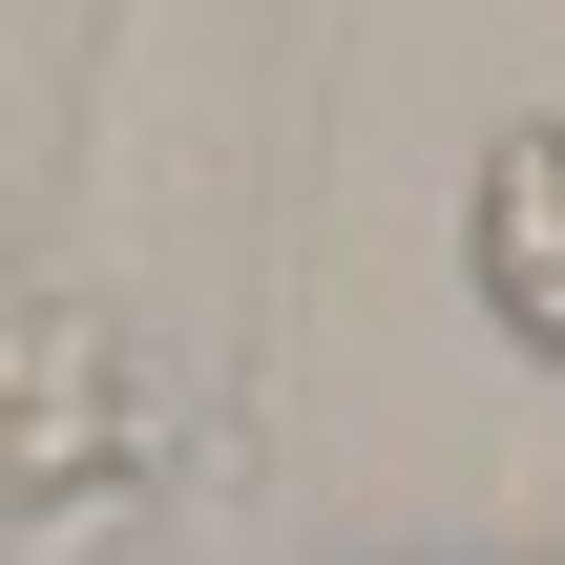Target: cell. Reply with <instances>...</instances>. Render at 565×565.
<instances>
[{
    "instance_id": "cell-1",
    "label": "cell",
    "mask_w": 565,
    "mask_h": 565,
    "mask_svg": "<svg viewBox=\"0 0 565 565\" xmlns=\"http://www.w3.org/2000/svg\"><path fill=\"white\" fill-rule=\"evenodd\" d=\"M461 294L565 377V105L482 126V168H461Z\"/></svg>"
}]
</instances>
